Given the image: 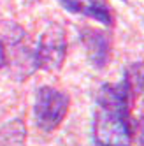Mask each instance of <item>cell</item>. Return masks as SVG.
<instances>
[{
	"mask_svg": "<svg viewBox=\"0 0 144 146\" xmlns=\"http://www.w3.org/2000/svg\"><path fill=\"white\" fill-rule=\"evenodd\" d=\"M67 11L93 18L104 25H112V13L106 0H58Z\"/></svg>",
	"mask_w": 144,
	"mask_h": 146,
	"instance_id": "5b68a950",
	"label": "cell"
},
{
	"mask_svg": "<svg viewBox=\"0 0 144 146\" xmlns=\"http://www.w3.org/2000/svg\"><path fill=\"white\" fill-rule=\"evenodd\" d=\"M70 106V99L53 86H40L35 95L34 104V120L37 129L42 132H53L65 120Z\"/></svg>",
	"mask_w": 144,
	"mask_h": 146,
	"instance_id": "7a4b0ae2",
	"label": "cell"
},
{
	"mask_svg": "<svg viewBox=\"0 0 144 146\" xmlns=\"http://www.w3.org/2000/svg\"><path fill=\"white\" fill-rule=\"evenodd\" d=\"M26 137V129L23 120H13L0 129V144H21Z\"/></svg>",
	"mask_w": 144,
	"mask_h": 146,
	"instance_id": "8992f818",
	"label": "cell"
},
{
	"mask_svg": "<svg viewBox=\"0 0 144 146\" xmlns=\"http://www.w3.org/2000/svg\"><path fill=\"white\" fill-rule=\"evenodd\" d=\"M139 65H135L137 72ZM142 83L133 85V78L125 72V78L114 85H102L97 95L93 143L102 146H127L132 143L130 99Z\"/></svg>",
	"mask_w": 144,
	"mask_h": 146,
	"instance_id": "6da1fadb",
	"label": "cell"
},
{
	"mask_svg": "<svg viewBox=\"0 0 144 146\" xmlns=\"http://www.w3.org/2000/svg\"><path fill=\"white\" fill-rule=\"evenodd\" d=\"M79 37L81 42L85 46L86 56L88 60L93 64L95 67L102 69L111 56V37L107 32H102L97 28H81L79 30Z\"/></svg>",
	"mask_w": 144,
	"mask_h": 146,
	"instance_id": "277c9868",
	"label": "cell"
},
{
	"mask_svg": "<svg viewBox=\"0 0 144 146\" xmlns=\"http://www.w3.org/2000/svg\"><path fill=\"white\" fill-rule=\"evenodd\" d=\"M67 55V37L61 25H49L39 39V46L34 51L35 69L58 70Z\"/></svg>",
	"mask_w": 144,
	"mask_h": 146,
	"instance_id": "3957f363",
	"label": "cell"
},
{
	"mask_svg": "<svg viewBox=\"0 0 144 146\" xmlns=\"http://www.w3.org/2000/svg\"><path fill=\"white\" fill-rule=\"evenodd\" d=\"M5 64V49L2 46V42H0V67H2Z\"/></svg>",
	"mask_w": 144,
	"mask_h": 146,
	"instance_id": "52a82bcc",
	"label": "cell"
}]
</instances>
